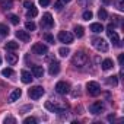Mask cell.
<instances>
[{"label": "cell", "mask_w": 124, "mask_h": 124, "mask_svg": "<svg viewBox=\"0 0 124 124\" xmlns=\"http://www.w3.org/2000/svg\"><path fill=\"white\" fill-rule=\"evenodd\" d=\"M72 63H73L75 67L82 69V67L88 63V55H86L83 51H78V53L73 55V58H72Z\"/></svg>", "instance_id": "1"}, {"label": "cell", "mask_w": 124, "mask_h": 124, "mask_svg": "<svg viewBox=\"0 0 124 124\" xmlns=\"http://www.w3.org/2000/svg\"><path fill=\"white\" fill-rule=\"evenodd\" d=\"M92 45H93L98 51H102V53H107V51H108V42H107L104 38H93V39H92Z\"/></svg>", "instance_id": "2"}, {"label": "cell", "mask_w": 124, "mask_h": 124, "mask_svg": "<svg viewBox=\"0 0 124 124\" xmlns=\"http://www.w3.org/2000/svg\"><path fill=\"white\" fill-rule=\"evenodd\" d=\"M86 89H88V93L91 96H98L101 93V86L96 82H88L86 83Z\"/></svg>", "instance_id": "3"}, {"label": "cell", "mask_w": 124, "mask_h": 124, "mask_svg": "<svg viewBox=\"0 0 124 124\" xmlns=\"http://www.w3.org/2000/svg\"><path fill=\"white\" fill-rule=\"evenodd\" d=\"M55 92L60 93V95H66V93L70 92V85H69L67 82H64V80L57 82V85H55Z\"/></svg>", "instance_id": "4"}, {"label": "cell", "mask_w": 124, "mask_h": 124, "mask_svg": "<svg viewBox=\"0 0 124 124\" xmlns=\"http://www.w3.org/2000/svg\"><path fill=\"white\" fill-rule=\"evenodd\" d=\"M58 41L66 44V45H69V44L73 42V35L70 32H67V31H60L58 32Z\"/></svg>", "instance_id": "5"}, {"label": "cell", "mask_w": 124, "mask_h": 124, "mask_svg": "<svg viewBox=\"0 0 124 124\" xmlns=\"http://www.w3.org/2000/svg\"><path fill=\"white\" fill-rule=\"evenodd\" d=\"M32 53L38 54V55H44V54L48 53V47L45 44H42V42H37V44L32 45Z\"/></svg>", "instance_id": "6"}, {"label": "cell", "mask_w": 124, "mask_h": 124, "mask_svg": "<svg viewBox=\"0 0 124 124\" xmlns=\"http://www.w3.org/2000/svg\"><path fill=\"white\" fill-rule=\"evenodd\" d=\"M44 92H45V91H44L42 86H32L28 93H29V96H31L32 99H39V98L44 95Z\"/></svg>", "instance_id": "7"}, {"label": "cell", "mask_w": 124, "mask_h": 124, "mask_svg": "<svg viewBox=\"0 0 124 124\" xmlns=\"http://www.w3.org/2000/svg\"><path fill=\"white\" fill-rule=\"evenodd\" d=\"M89 111H91V114L96 115V114H99L101 111H104V104H102L101 101H96V102H93V104L89 107Z\"/></svg>", "instance_id": "8"}, {"label": "cell", "mask_w": 124, "mask_h": 124, "mask_svg": "<svg viewBox=\"0 0 124 124\" xmlns=\"http://www.w3.org/2000/svg\"><path fill=\"white\" fill-rule=\"evenodd\" d=\"M41 25L45 26V28H51V26L54 25V19H53V16H51L50 13H44L42 21H41Z\"/></svg>", "instance_id": "9"}, {"label": "cell", "mask_w": 124, "mask_h": 124, "mask_svg": "<svg viewBox=\"0 0 124 124\" xmlns=\"http://www.w3.org/2000/svg\"><path fill=\"white\" fill-rule=\"evenodd\" d=\"M107 34H108V38L112 41V44H114V45H117V47H120V45H121V44H120L118 34H117L114 29H107Z\"/></svg>", "instance_id": "10"}, {"label": "cell", "mask_w": 124, "mask_h": 124, "mask_svg": "<svg viewBox=\"0 0 124 124\" xmlns=\"http://www.w3.org/2000/svg\"><path fill=\"white\" fill-rule=\"evenodd\" d=\"M60 72V63L58 61H53V63L50 64V67H48V73L51 75V76H54V75H57Z\"/></svg>", "instance_id": "11"}, {"label": "cell", "mask_w": 124, "mask_h": 124, "mask_svg": "<svg viewBox=\"0 0 124 124\" xmlns=\"http://www.w3.org/2000/svg\"><path fill=\"white\" fill-rule=\"evenodd\" d=\"M21 79H22L23 83H31L34 78H32L31 72H28V70H22V73H21Z\"/></svg>", "instance_id": "12"}, {"label": "cell", "mask_w": 124, "mask_h": 124, "mask_svg": "<svg viewBox=\"0 0 124 124\" xmlns=\"http://www.w3.org/2000/svg\"><path fill=\"white\" fill-rule=\"evenodd\" d=\"M32 76L41 79V78L44 76V70H42V67H41V66H32Z\"/></svg>", "instance_id": "13"}, {"label": "cell", "mask_w": 124, "mask_h": 124, "mask_svg": "<svg viewBox=\"0 0 124 124\" xmlns=\"http://www.w3.org/2000/svg\"><path fill=\"white\" fill-rule=\"evenodd\" d=\"M6 60H8V63L10 64V66H15L16 63H18V55L16 54H13V53H8L6 54Z\"/></svg>", "instance_id": "14"}, {"label": "cell", "mask_w": 124, "mask_h": 124, "mask_svg": "<svg viewBox=\"0 0 124 124\" xmlns=\"http://www.w3.org/2000/svg\"><path fill=\"white\" fill-rule=\"evenodd\" d=\"M16 37L21 39V41H23V42H28L29 41V34H28V31H16Z\"/></svg>", "instance_id": "15"}, {"label": "cell", "mask_w": 124, "mask_h": 124, "mask_svg": "<svg viewBox=\"0 0 124 124\" xmlns=\"http://www.w3.org/2000/svg\"><path fill=\"white\" fill-rule=\"evenodd\" d=\"M21 96H22V91H21V89H15V91L10 93V96H9V102H15V101H18Z\"/></svg>", "instance_id": "16"}, {"label": "cell", "mask_w": 124, "mask_h": 124, "mask_svg": "<svg viewBox=\"0 0 124 124\" xmlns=\"http://www.w3.org/2000/svg\"><path fill=\"white\" fill-rule=\"evenodd\" d=\"M114 67V61L111 60V58H105L104 61H102V70H109V69H112Z\"/></svg>", "instance_id": "17"}, {"label": "cell", "mask_w": 124, "mask_h": 124, "mask_svg": "<svg viewBox=\"0 0 124 124\" xmlns=\"http://www.w3.org/2000/svg\"><path fill=\"white\" fill-rule=\"evenodd\" d=\"M5 47H6V50H9V51H15V50L19 48V44H18L16 41H8Z\"/></svg>", "instance_id": "18"}, {"label": "cell", "mask_w": 124, "mask_h": 124, "mask_svg": "<svg viewBox=\"0 0 124 124\" xmlns=\"http://www.w3.org/2000/svg\"><path fill=\"white\" fill-rule=\"evenodd\" d=\"M0 6L3 9H12L13 8V0H0Z\"/></svg>", "instance_id": "19"}, {"label": "cell", "mask_w": 124, "mask_h": 124, "mask_svg": "<svg viewBox=\"0 0 124 124\" xmlns=\"http://www.w3.org/2000/svg\"><path fill=\"white\" fill-rule=\"evenodd\" d=\"M73 31H75V35H76L78 38H82L83 34H85V29H83V26H80V25H76Z\"/></svg>", "instance_id": "20"}, {"label": "cell", "mask_w": 124, "mask_h": 124, "mask_svg": "<svg viewBox=\"0 0 124 124\" xmlns=\"http://www.w3.org/2000/svg\"><path fill=\"white\" fill-rule=\"evenodd\" d=\"M91 31L95 32V34H99L101 31H104V26H102L101 23H92V25H91Z\"/></svg>", "instance_id": "21"}, {"label": "cell", "mask_w": 124, "mask_h": 124, "mask_svg": "<svg viewBox=\"0 0 124 124\" xmlns=\"http://www.w3.org/2000/svg\"><path fill=\"white\" fill-rule=\"evenodd\" d=\"M37 15H38V9H37L35 6H32L31 9H28V13H26L28 18H35Z\"/></svg>", "instance_id": "22"}, {"label": "cell", "mask_w": 124, "mask_h": 124, "mask_svg": "<svg viewBox=\"0 0 124 124\" xmlns=\"http://www.w3.org/2000/svg\"><path fill=\"white\" fill-rule=\"evenodd\" d=\"M58 54H60L61 57H67V55L70 54V50H69L67 47H61V48L58 50Z\"/></svg>", "instance_id": "23"}, {"label": "cell", "mask_w": 124, "mask_h": 124, "mask_svg": "<svg viewBox=\"0 0 124 124\" xmlns=\"http://www.w3.org/2000/svg\"><path fill=\"white\" fill-rule=\"evenodd\" d=\"M42 38L47 41V42H50V44H54V37L51 35V34H48V32H45L44 35H42Z\"/></svg>", "instance_id": "24"}, {"label": "cell", "mask_w": 124, "mask_h": 124, "mask_svg": "<svg viewBox=\"0 0 124 124\" xmlns=\"http://www.w3.org/2000/svg\"><path fill=\"white\" fill-rule=\"evenodd\" d=\"M2 75H3L5 78H10V76L13 75V70H12L10 67H6V69H3V70H2Z\"/></svg>", "instance_id": "25"}, {"label": "cell", "mask_w": 124, "mask_h": 124, "mask_svg": "<svg viewBox=\"0 0 124 124\" xmlns=\"http://www.w3.org/2000/svg\"><path fill=\"white\" fill-rule=\"evenodd\" d=\"M9 34V28L5 23H0V35H8Z\"/></svg>", "instance_id": "26"}, {"label": "cell", "mask_w": 124, "mask_h": 124, "mask_svg": "<svg viewBox=\"0 0 124 124\" xmlns=\"http://www.w3.org/2000/svg\"><path fill=\"white\" fill-rule=\"evenodd\" d=\"M98 18H99V19H107V18H108L107 10H105V9H99V12H98Z\"/></svg>", "instance_id": "27"}, {"label": "cell", "mask_w": 124, "mask_h": 124, "mask_svg": "<svg viewBox=\"0 0 124 124\" xmlns=\"http://www.w3.org/2000/svg\"><path fill=\"white\" fill-rule=\"evenodd\" d=\"M92 12L91 10H85L83 12V15H82V18H83V21H89V19H92Z\"/></svg>", "instance_id": "28"}, {"label": "cell", "mask_w": 124, "mask_h": 124, "mask_svg": "<svg viewBox=\"0 0 124 124\" xmlns=\"http://www.w3.org/2000/svg\"><path fill=\"white\" fill-rule=\"evenodd\" d=\"M25 28H26V31H35L37 25H35L34 22H26V23H25Z\"/></svg>", "instance_id": "29"}, {"label": "cell", "mask_w": 124, "mask_h": 124, "mask_svg": "<svg viewBox=\"0 0 124 124\" xmlns=\"http://www.w3.org/2000/svg\"><path fill=\"white\" fill-rule=\"evenodd\" d=\"M9 19H10V22H12L13 25H18V23H19V18H18L16 15H10Z\"/></svg>", "instance_id": "30"}, {"label": "cell", "mask_w": 124, "mask_h": 124, "mask_svg": "<svg viewBox=\"0 0 124 124\" xmlns=\"http://www.w3.org/2000/svg\"><path fill=\"white\" fill-rule=\"evenodd\" d=\"M108 83H109V85H112V86H117V83H118L117 76H111V78L108 79Z\"/></svg>", "instance_id": "31"}, {"label": "cell", "mask_w": 124, "mask_h": 124, "mask_svg": "<svg viewBox=\"0 0 124 124\" xmlns=\"http://www.w3.org/2000/svg\"><path fill=\"white\" fill-rule=\"evenodd\" d=\"M3 123H5V124H9V123H10V124H15V123H16V118H13V117H6V118L3 120Z\"/></svg>", "instance_id": "32"}, {"label": "cell", "mask_w": 124, "mask_h": 124, "mask_svg": "<svg viewBox=\"0 0 124 124\" xmlns=\"http://www.w3.org/2000/svg\"><path fill=\"white\" fill-rule=\"evenodd\" d=\"M23 123H25V124H35L37 120H35L34 117H26V118L23 120Z\"/></svg>", "instance_id": "33"}, {"label": "cell", "mask_w": 124, "mask_h": 124, "mask_svg": "<svg viewBox=\"0 0 124 124\" xmlns=\"http://www.w3.org/2000/svg\"><path fill=\"white\" fill-rule=\"evenodd\" d=\"M54 8H55V10H61V9H63V2H60V0H57V2L54 3Z\"/></svg>", "instance_id": "34"}, {"label": "cell", "mask_w": 124, "mask_h": 124, "mask_svg": "<svg viewBox=\"0 0 124 124\" xmlns=\"http://www.w3.org/2000/svg\"><path fill=\"white\" fill-rule=\"evenodd\" d=\"M38 2H39V5H41L42 8H45V6L50 5V0H38Z\"/></svg>", "instance_id": "35"}, {"label": "cell", "mask_w": 124, "mask_h": 124, "mask_svg": "<svg viewBox=\"0 0 124 124\" xmlns=\"http://www.w3.org/2000/svg\"><path fill=\"white\" fill-rule=\"evenodd\" d=\"M23 6H25L26 9H31L34 5H32V2H28V0H26V2H23Z\"/></svg>", "instance_id": "36"}, {"label": "cell", "mask_w": 124, "mask_h": 124, "mask_svg": "<svg viewBox=\"0 0 124 124\" xmlns=\"http://www.w3.org/2000/svg\"><path fill=\"white\" fill-rule=\"evenodd\" d=\"M123 60H124V55L120 54V55H118V63H120V64H123Z\"/></svg>", "instance_id": "37"}, {"label": "cell", "mask_w": 124, "mask_h": 124, "mask_svg": "<svg viewBox=\"0 0 124 124\" xmlns=\"http://www.w3.org/2000/svg\"><path fill=\"white\" fill-rule=\"evenodd\" d=\"M102 2H104V3H109V0H102Z\"/></svg>", "instance_id": "38"}, {"label": "cell", "mask_w": 124, "mask_h": 124, "mask_svg": "<svg viewBox=\"0 0 124 124\" xmlns=\"http://www.w3.org/2000/svg\"><path fill=\"white\" fill-rule=\"evenodd\" d=\"M63 2H64V3H69V2H70V0H63Z\"/></svg>", "instance_id": "39"}, {"label": "cell", "mask_w": 124, "mask_h": 124, "mask_svg": "<svg viewBox=\"0 0 124 124\" xmlns=\"http://www.w3.org/2000/svg\"><path fill=\"white\" fill-rule=\"evenodd\" d=\"M0 63H2V58H0Z\"/></svg>", "instance_id": "40"}]
</instances>
